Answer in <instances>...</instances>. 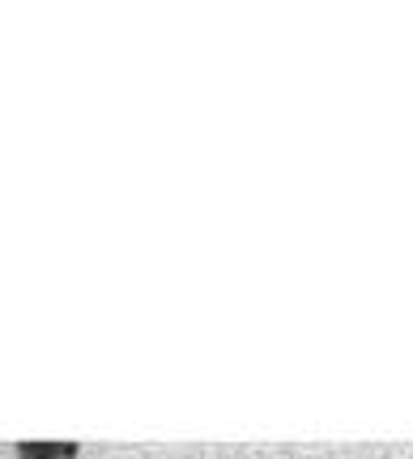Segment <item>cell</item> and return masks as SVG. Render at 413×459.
<instances>
[{"mask_svg":"<svg viewBox=\"0 0 413 459\" xmlns=\"http://www.w3.org/2000/svg\"><path fill=\"white\" fill-rule=\"evenodd\" d=\"M22 459H77V443H17Z\"/></svg>","mask_w":413,"mask_h":459,"instance_id":"1","label":"cell"}]
</instances>
